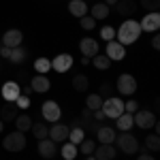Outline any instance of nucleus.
<instances>
[{
    "label": "nucleus",
    "mask_w": 160,
    "mask_h": 160,
    "mask_svg": "<svg viewBox=\"0 0 160 160\" xmlns=\"http://www.w3.org/2000/svg\"><path fill=\"white\" fill-rule=\"evenodd\" d=\"M113 160H115V158H113Z\"/></svg>",
    "instance_id": "obj_50"
},
{
    "label": "nucleus",
    "mask_w": 160,
    "mask_h": 160,
    "mask_svg": "<svg viewBox=\"0 0 160 160\" xmlns=\"http://www.w3.org/2000/svg\"><path fill=\"white\" fill-rule=\"evenodd\" d=\"M77 148H79V152H81L83 156H92V154H94V149H96V143H94L92 139H83Z\"/></svg>",
    "instance_id": "obj_31"
},
{
    "label": "nucleus",
    "mask_w": 160,
    "mask_h": 160,
    "mask_svg": "<svg viewBox=\"0 0 160 160\" xmlns=\"http://www.w3.org/2000/svg\"><path fill=\"white\" fill-rule=\"evenodd\" d=\"M96 137H98V143H113L115 141V132L109 126H100L96 130Z\"/></svg>",
    "instance_id": "obj_20"
},
{
    "label": "nucleus",
    "mask_w": 160,
    "mask_h": 160,
    "mask_svg": "<svg viewBox=\"0 0 160 160\" xmlns=\"http://www.w3.org/2000/svg\"><path fill=\"white\" fill-rule=\"evenodd\" d=\"M145 149L149 152H160V135H148L145 137Z\"/></svg>",
    "instance_id": "obj_30"
},
{
    "label": "nucleus",
    "mask_w": 160,
    "mask_h": 160,
    "mask_svg": "<svg viewBox=\"0 0 160 160\" xmlns=\"http://www.w3.org/2000/svg\"><path fill=\"white\" fill-rule=\"evenodd\" d=\"M58 154V148H56V143L51 141V139H41L38 141V156L41 158H53Z\"/></svg>",
    "instance_id": "obj_15"
},
{
    "label": "nucleus",
    "mask_w": 160,
    "mask_h": 160,
    "mask_svg": "<svg viewBox=\"0 0 160 160\" xmlns=\"http://www.w3.org/2000/svg\"><path fill=\"white\" fill-rule=\"evenodd\" d=\"M102 113H105V118H111V120H115V118H120L124 113V100L122 98H115V96H109V98L102 100Z\"/></svg>",
    "instance_id": "obj_3"
},
{
    "label": "nucleus",
    "mask_w": 160,
    "mask_h": 160,
    "mask_svg": "<svg viewBox=\"0 0 160 160\" xmlns=\"http://www.w3.org/2000/svg\"><path fill=\"white\" fill-rule=\"evenodd\" d=\"M135 126L132 122V113H122L120 118H115V128L120 132H130V128Z\"/></svg>",
    "instance_id": "obj_19"
},
{
    "label": "nucleus",
    "mask_w": 160,
    "mask_h": 160,
    "mask_svg": "<svg viewBox=\"0 0 160 160\" xmlns=\"http://www.w3.org/2000/svg\"><path fill=\"white\" fill-rule=\"evenodd\" d=\"M107 15H109V7H107L105 2H98V4L92 7V15H90V17H94V19L98 22V19H105Z\"/></svg>",
    "instance_id": "obj_24"
},
{
    "label": "nucleus",
    "mask_w": 160,
    "mask_h": 160,
    "mask_svg": "<svg viewBox=\"0 0 160 160\" xmlns=\"http://www.w3.org/2000/svg\"><path fill=\"white\" fill-rule=\"evenodd\" d=\"M94 118H96L98 122H102V120H105V113H102V109H96V111H94Z\"/></svg>",
    "instance_id": "obj_42"
},
{
    "label": "nucleus",
    "mask_w": 160,
    "mask_h": 160,
    "mask_svg": "<svg viewBox=\"0 0 160 160\" xmlns=\"http://www.w3.org/2000/svg\"><path fill=\"white\" fill-rule=\"evenodd\" d=\"M0 56H2V58H9V56H11V49H9V47H0Z\"/></svg>",
    "instance_id": "obj_43"
},
{
    "label": "nucleus",
    "mask_w": 160,
    "mask_h": 160,
    "mask_svg": "<svg viewBox=\"0 0 160 160\" xmlns=\"http://www.w3.org/2000/svg\"><path fill=\"white\" fill-rule=\"evenodd\" d=\"M132 122L139 126V128H143V130H149L154 124L158 122L156 120V113L154 111H148V109H137L132 113Z\"/></svg>",
    "instance_id": "obj_4"
},
{
    "label": "nucleus",
    "mask_w": 160,
    "mask_h": 160,
    "mask_svg": "<svg viewBox=\"0 0 160 160\" xmlns=\"http://www.w3.org/2000/svg\"><path fill=\"white\" fill-rule=\"evenodd\" d=\"M71 66H73V56L71 53H60V56H56L53 60H51V68L56 71V73H66V71H71Z\"/></svg>",
    "instance_id": "obj_10"
},
{
    "label": "nucleus",
    "mask_w": 160,
    "mask_h": 160,
    "mask_svg": "<svg viewBox=\"0 0 160 160\" xmlns=\"http://www.w3.org/2000/svg\"><path fill=\"white\" fill-rule=\"evenodd\" d=\"M100 37L105 38V41H113L115 38V30L111 26H105V28H100Z\"/></svg>",
    "instance_id": "obj_37"
},
{
    "label": "nucleus",
    "mask_w": 160,
    "mask_h": 160,
    "mask_svg": "<svg viewBox=\"0 0 160 160\" xmlns=\"http://www.w3.org/2000/svg\"><path fill=\"white\" fill-rule=\"evenodd\" d=\"M2 128H4V122H2V120H0V132H2Z\"/></svg>",
    "instance_id": "obj_47"
},
{
    "label": "nucleus",
    "mask_w": 160,
    "mask_h": 160,
    "mask_svg": "<svg viewBox=\"0 0 160 160\" xmlns=\"http://www.w3.org/2000/svg\"><path fill=\"white\" fill-rule=\"evenodd\" d=\"M105 4H107V7H111V4H118V0H105Z\"/></svg>",
    "instance_id": "obj_46"
},
{
    "label": "nucleus",
    "mask_w": 160,
    "mask_h": 160,
    "mask_svg": "<svg viewBox=\"0 0 160 160\" xmlns=\"http://www.w3.org/2000/svg\"><path fill=\"white\" fill-rule=\"evenodd\" d=\"M115 37H118V43H122L124 47L126 45H132L137 43V38L141 37V26L135 19H126L118 30H115Z\"/></svg>",
    "instance_id": "obj_1"
},
{
    "label": "nucleus",
    "mask_w": 160,
    "mask_h": 160,
    "mask_svg": "<svg viewBox=\"0 0 160 160\" xmlns=\"http://www.w3.org/2000/svg\"><path fill=\"white\" fill-rule=\"evenodd\" d=\"M2 145H4V149H9V152H22V149L26 148V135L19 132V130L9 132V135L4 137Z\"/></svg>",
    "instance_id": "obj_5"
},
{
    "label": "nucleus",
    "mask_w": 160,
    "mask_h": 160,
    "mask_svg": "<svg viewBox=\"0 0 160 160\" xmlns=\"http://www.w3.org/2000/svg\"><path fill=\"white\" fill-rule=\"evenodd\" d=\"M68 13L73 15V17H83V15H88V4L86 0H71L68 2Z\"/></svg>",
    "instance_id": "obj_18"
},
{
    "label": "nucleus",
    "mask_w": 160,
    "mask_h": 160,
    "mask_svg": "<svg viewBox=\"0 0 160 160\" xmlns=\"http://www.w3.org/2000/svg\"><path fill=\"white\" fill-rule=\"evenodd\" d=\"M77 152H79V149H77V145L68 141V143H64V145H62V158H64V160H75Z\"/></svg>",
    "instance_id": "obj_29"
},
{
    "label": "nucleus",
    "mask_w": 160,
    "mask_h": 160,
    "mask_svg": "<svg viewBox=\"0 0 160 160\" xmlns=\"http://www.w3.org/2000/svg\"><path fill=\"white\" fill-rule=\"evenodd\" d=\"M88 160H96V158H88Z\"/></svg>",
    "instance_id": "obj_48"
},
{
    "label": "nucleus",
    "mask_w": 160,
    "mask_h": 160,
    "mask_svg": "<svg viewBox=\"0 0 160 160\" xmlns=\"http://www.w3.org/2000/svg\"><path fill=\"white\" fill-rule=\"evenodd\" d=\"M22 94V86L19 83H15V81H7L4 86H2V98L7 100V102H15V98Z\"/></svg>",
    "instance_id": "obj_14"
},
{
    "label": "nucleus",
    "mask_w": 160,
    "mask_h": 160,
    "mask_svg": "<svg viewBox=\"0 0 160 160\" xmlns=\"http://www.w3.org/2000/svg\"><path fill=\"white\" fill-rule=\"evenodd\" d=\"M0 47H2V43H0Z\"/></svg>",
    "instance_id": "obj_49"
},
{
    "label": "nucleus",
    "mask_w": 160,
    "mask_h": 160,
    "mask_svg": "<svg viewBox=\"0 0 160 160\" xmlns=\"http://www.w3.org/2000/svg\"><path fill=\"white\" fill-rule=\"evenodd\" d=\"M41 111H43V118H45L47 122H51V124L60 122L62 109H60V105H58L56 100H47V102H43V107H41Z\"/></svg>",
    "instance_id": "obj_7"
},
{
    "label": "nucleus",
    "mask_w": 160,
    "mask_h": 160,
    "mask_svg": "<svg viewBox=\"0 0 160 160\" xmlns=\"http://www.w3.org/2000/svg\"><path fill=\"white\" fill-rule=\"evenodd\" d=\"M30 130H32V135L37 137L38 141H41V139H47V132H49V128H47V126H45L43 122L32 124V128H30Z\"/></svg>",
    "instance_id": "obj_33"
},
{
    "label": "nucleus",
    "mask_w": 160,
    "mask_h": 160,
    "mask_svg": "<svg viewBox=\"0 0 160 160\" xmlns=\"http://www.w3.org/2000/svg\"><path fill=\"white\" fill-rule=\"evenodd\" d=\"M102 96L100 94H90L86 98V109H90V111H96V109H100L102 107Z\"/></svg>",
    "instance_id": "obj_26"
},
{
    "label": "nucleus",
    "mask_w": 160,
    "mask_h": 160,
    "mask_svg": "<svg viewBox=\"0 0 160 160\" xmlns=\"http://www.w3.org/2000/svg\"><path fill=\"white\" fill-rule=\"evenodd\" d=\"M109 92H111V86H109V83H105V86L100 88V96H107Z\"/></svg>",
    "instance_id": "obj_41"
},
{
    "label": "nucleus",
    "mask_w": 160,
    "mask_h": 160,
    "mask_svg": "<svg viewBox=\"0 0 160 160\" xmlns=\"http://www.w3.org/2000/svg\"><path fill=\"white\" fill-rule=\"evenodd\" d=\"M118 92L122 94V96H132L137 92V79L132 77V75H128V73H124L118 77Z\"/></svg>",
    "instance_id": "obj_6"
},
{
    "label": "nucleus",
    "mask_w": 160,
    "mask_h": 160,
    "mask_svg": "<svg viewBox=\"0 0 160 160\" xmlns=\"http://www.w3.org/2000/svg\"><path fill=\"white\" fill-rule=\"evenodd\" d=\"M152 47H154V49H160V37H158V32H154V38H152Z\"/></svg>",
    "instance_id": "obj_40"
},
{
    "label": "nucleus",
    "mask_w": 160,
    "mask_h": 160,
    "mask_svg": "<svg viewBox=\"0 0 160 160\" xmlns=\"http://www.w3.org/2000/svg\"><path fill=\"white\" fill-rule=\"evenodd\" d=\"M88 86H90V81H88L86 75H75L73 77V88L77 90V92H86Z\"/></svg>",
    "instance_id": "obj_32"
},
{
    "label": "nucleus",
    "mask_w": 160,
    "mask_h": 160,
    "mask_svg": "<svg viewBox=\"0 0 160 160\" xmlns=\"http://www.w3.org/2000/svg\"><path fill=\"white\" fill-rule=\"evenodd\" d=\"M15 107H17V109H28V107H30V98L24 96V94H19V96L15 98Z\"/></svg>",
    "instance_id": "obj_38"
},
{
    "label": "nucleus",
    "mask_w": 160,
    "mask_h": 160,
    "mask_svg": "<svg viewBox=\"0 0 160 160\" xmlns=\"http://www.w3.org/2000/svg\"><path fill=\"white\" fill-rule=\"evenodd\" d=\"M92 64H94L98 71H107V68L111 66V60L105 56V53H96V56L92 58Z\"/></svg>",
    "instance_id": "obj_27"
},
{
    "label": "nucleus",
    "mask_w": 160,
    "mask_h": 160,
    "mask_svg": "<svg viewBox=\"0 0 160 160\" xmlns=\"http://www.w3.org/2000/svg\"><path fill=\"white\" fill-rule=\"evenodd\" d=\"M79 51L83 53V58H94L96 53H98V41L96 38H90V37H86V38H81L79 41Z\"/></svg>",
    "instance_id": "obj_12"
},
{
    "label": "nucleus",
    "mask_w": 160,
    "mask_h": 160,
    "mask_svg": "<svg viewBox=\"0 0 160 160\" xmlns=\"http://www.w3.org/2000/svg\"><path fill=\"white\" fill-rule=\"evenodd\" d=\"M22 41H24V34H22V30H17V28H11V30H7L4 34H2V47H9V49H13V47H19L22 45Z\"/></svg>",
    "instance_id": "obj_9"
},
{
    "label": "nucleus",
    "mask_w": 160,
    "mask_h": 160,
    "mask_svg": "<svg viewBox=\"0 0 160 160\" xmlns=\"http://www.w3.org/2000/svg\"><path fill=\"white\" fill-rule=\"evenodd\" d=\"M0 113H2V122H13L19 113H17V107H15V102H9V105H4V107H0Z\"/></svg>",
    "instance_id": "obj_22"
},
{
    "label": "nucleus",
    "mask_w": 160,
    "mask_h": 160,
    "mask_svg": "<svg viewBox=\"0 0 160 160\" xmlns=\"http://www.w3.org/2000/svg\"><path fill=\"white\" fill-rule=\"evenodd\" d=\"M30 88H32V92H41V94H45V92L51 88V81H49L47 75H37V77L30 81Z\"/></svg>",
    "instance_id": "obj_16"
},
{
    "label": "nucleus",
    "mask_w": 160,
    "mask_h": 160,
    "mask_svg": "<svg viewBox=\"0 0 160 160\" xmlns=\"http://www.w3.org/2000/svg\"><path fill=\"white\" fill-rule=\"evenodd\" d=\"M137 160H156V158H152L149 154H141V156H139V158H137Z\"/></svg>",
    "instance_id": "obj_45"
},
{
    "label": "nucleus",
    "mask_w": 160,
    "mask_h": 160,
    "mask_svg": "<svg viewBox=\"0 0 160 160\" xmlns=\"http://www.w3.org/2000/svg\"><path fill=\"white\" fill-rule=\"evenodd\" d=\"M13 122H15V128H17L19 132H28V130L32 128V120H30V115H26V113H19Z\"/></svg>",
    "instance_id": "obj_21"
},
{
    "label": "nucleus",
    "mask_w": 160,
    "mask_h": 160,
    "mask_svg": "<svg viewBox=\"0 0 160 160\" xmlns=\"http://www.w3.org/2000/svg\"><path fill=\"white\" fill-rule=\"evenodd\" d=\"M111 62L113 60H124L126 58V47H124L122 43H118L115 38L113 41H107V53H105Z\"/></svg>",
    "instance_id": "obj_11"
},
{
    "label": "nucleus",
    "mask_w": 160,
    "mask_h": 160,
    "mask_svg": "<svg viewBox=\"0 0 160 160\" xmlns=\"http://www.w3.org/2000/svg\"><path fill=\"white\" fill-rule=\"evenodd\" d=\"M34 71L38 75H47V71H51V60L49 58H37L34 60Z\"/></svg>",
    "instance_id": "obj_25"
},
{
    "label": "nucleus",
    "mask_w": 160,
    "mask_h": 160,
    "mask_svg": "<svg viewBox=\"0 0 160 160\" xmlns=\"http://www.w3.org/2000/svg\"><path fill=\"white\" fill-rule=\"evenodd\" d=\"M9 60H11L13 64H22V62L26 60V49H24V47H13Z\"/></svg>",
    "instance_id": "obj_34"
},
{
    "label": "nucleus",
    "mask_w": 160,
    "mask_h": 160,
    "mask_svg": "<svg viewBox=\"0 0 160 160\" xmlns=\"http://www.w3.org/2000/svg\"><path fill=\"white\" fill-rule=\"evenodd\" d=\"M141 4H143V7H145L149 13H158L160 0H141Z\"/></svg>",
    "instance_id": "obj_36"
},
{
    "label": "nucleus",
    "mask_w": 160,
    "mask_h": 160,
    "mask_svg": "<svg viewBox=\"0 0 160 160\" xmlns=\"http://www.w3.org/2000/svg\"><path fill=\"white\" fill-rule=\"evenodd\" d=\"M115 152H118V149H113L111 143H100L98 148L94 149V154H96L94 158L96 160H113L115 158Z\"/></svg>",
    "instance_id": "obj_17"
},
{
    "label": "nucleus",
    "mask_w": 160,
    "mask_h": 160,
    "mask_svg": "<svg viewBox=\"0 0 160 160\" xmlns=\"http://www.w3.org/2000/svg\"><path fill=\"white\" fill-rule=\"evenodd\" d=\"M30 92H32V88H30V86H24V88H22V94H24V96H28Z\"/></svg>",
    "instance_id": "obj_44"
},
{
    "label": "nucleus",
    "mask_w": 160,
    "mask_h": 160,
    "mask_svg": "<svg viewBox=\"0 0 160 160\" xmlns=\"http://www.w3.org/2000/svg\"><path fill=\"white\" fill-rule=\"evenodd\" d=\"M79 24H81L83 30H94V28H96V19H94V17H90V15H83V17L79 19Z\"/></svg>",
    "instance_id": "obj_35"
},
{
    "label": "nucleus",
    "mask_w": 160,
    "mask_h": 160,
    "mask_svg": "<svg viewBox=\"0 0 160 160\" xmlns=\"http://www.w3.org/2000/svg\"><path fill=\"white\" fill-rule=\"evenodd\" d=\"M118 13L120 15H130V13H135L137 9V2H132V0H118Z\"/></svg>",
    "instance_id": "obj_23"
},
{
    "label": "nucleus",
    "mask_w": 160,
    "mask_h": 160,
    "mask_svg": "<svg viewBox=\"0 0 160 160\" xmlns=\"http://www.w3.org/2000/svg\"><path fill=\"white\" fill-rule=\"evenodd\" d=\"M83 139H86V130H83L81 126H77V128H71V132H68V141H71V143L79 145Z\"/></svg>",
    "instance_id": "obj_28"
},
{
    "label": "nucleus",
    "mask_w": 160,
    "mask_h": 160,
    "mask_svg": "<svg viewBox=\"0 0 160 160\" xmlns=\"http://www.w3.org/2000/svg\"><path fill=\"white\" fill-rule=\"evenodd\" d=\"M139 26H141V32H158L160 15H158V13H148V15L139 22Z\"/></svg>",
    "instance_id": "obj_13"
},
{
    "label": "nucleus",
    "mask_w": 160,
    "mask_h": 160,
    "mask_svg": "<svg viewBox=\"0 0 160 160\" xmlns=\"http://www.w3.org/2000/svg\"><path fill=\"white\" fill-rule=\"evenodd\" d=\"M139 109V102L137 100H128V102H124V113H135Z\"/></svg>",
    "instance_id": "obj_39"
},
{
    "label": "nucleus",
    "mask_w": 160,
    "mask_h": 160,
    "mask_svg": "<svg viewBox=\"0 0 160 160\" xmlns=\"http://www.w3.org/2000/svg\"><path fill=\"white\" fill-rule=\"evenodd\" d=\"M115 143H118V149L124 152V154H128V156H132V154L139 152V141H137V137L130 135V132L115 135Z\"/></svg>",
    "instance_id": "obj_2"
},
{
    "label": "nucleus",
    "mask_w": 160,
    "mask_h": 160,
    "mask_svg": "<svg viewBox=\"0 0 160 160\" xmlns=\"http://www.w3.org/2000/svg\"><path fill=\"white\" fill-rule=\"evenodd\" d=\"M68 132H71V128H68L66 124L56 122V124H53V126L49 128V132H47V139H51L53 143H64V141L68 139Z\"/></svg>",
    "instance_id": "obj_8"
}]
</instances>
